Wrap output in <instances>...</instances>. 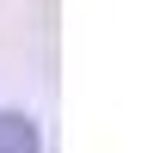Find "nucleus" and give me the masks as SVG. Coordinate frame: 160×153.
<instances>
[{"label": "nucleus", "instance_id": "obj_1", "mask_svg": "<svg viewBox=\"0 0 160 153\" xmlns=\"http://www.w3.org/2000/svg\"><path fill=\"white\" fill-rule=\"evenodd\" d=\"M0 153H43L37 123H31V116H19V110H0Z\"/></svg>", "mask_w": 160, "mask_h": 153}]
</instances>
